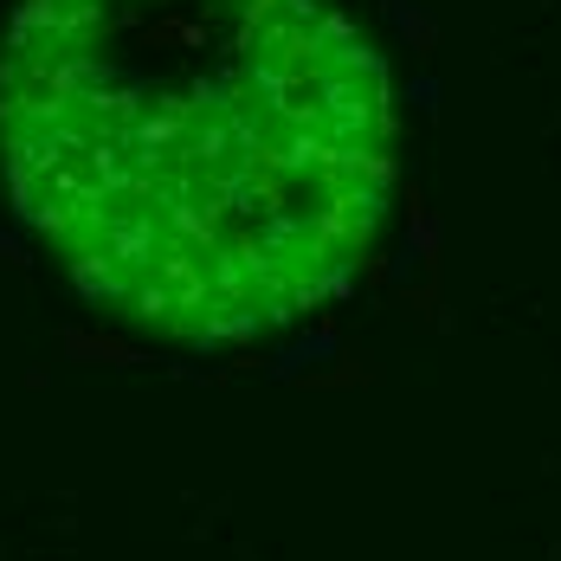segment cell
<instances>
[{"label": "cell", "mask_w": 561, "mask_h": 561, "mask_svg": "<svg viewBox=\"0 0 561 561\" xmlns=\"http://www.w3.org/2000/svg\"><path fill=\"white\" fill-rule=\"evenodd\" d=\"M0 181L98 310L239 348L375 265L400 194L393 71L336 0H20Z\"/></svg>", "instance_id": "1"}]
</instances>
